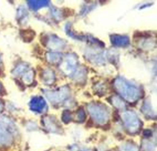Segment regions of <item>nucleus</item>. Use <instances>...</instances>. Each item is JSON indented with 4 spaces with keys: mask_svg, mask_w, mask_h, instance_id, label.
Returning <instances> with one entry per match:
<instances>
[{
    "mask_svg": "<svg viewBox=\"0 0 157 151\" xmlns=\"http://www.w3.org/2000/svg\"><path fill=\"white\" fill-rule=\"evenodd\" d=\"M90 113L93 119L100 124H105L109 120V113L105 107L100 104H92L89 107Z\"/></svg>",
    "mask_w": 157,
    "mask_h": 151,
    "instance_id": "f257e3e1",
    "label": "nucleus"
},
{
    "mask_svg": "<svg viewBox=\"0 0 157 151\" xmlns=\"http://www.w3.org/2000/svg\"><path fill=\"white\" fill-rule=\"evenodd\" d=\"M118 90L127 100L134 102L139 97V93L136 87L133 86H128L127 82L122 81L121 85H118Z\"/></svg>",
    "mask_w": 157,
    "mask_h": 151,
    "instance_id": "f03ea898",
    "label": "nucleus"
},
{
    "mask_svg": "<svg viewBox=\"0 0 157 151\" xmlns=\"http://www.w3.org/2000/svg\"><path fill=\"white\" fill-rule=\"evenodd\" d=\"M123 120L128 130L130 132H136L140 127V121L136 117V115L133 113H124Z\"/></svg>",
    "mask_w": 157,
    "mask_h": 151,
    "instance_id": "7ed1b4c3",
    "label": "nucleus"
},
{
    "mask_svg": "<svg viewBox=\"0 0 157 151\" xmlns=\"http://www.w3.org/2000/svg\"><path fill=\"white\" fill-rule=\"evenodd\" d=\"M30 107L35 113H42V112H44L46 110L47 104H46L45 100L42 97L36 96V97H33L31 100V102H30Z\"/></svg>",
    "mask_w": 157,
    "mask_h": 151,
    "instance_id": "20e7f679",
    "label": "nucleus"
},
{
    "mask_svg": "<svg viewBox=\"0 0 157 151\" xmlns=\"http://www.w3.org/2000/svg\"><path fill=\"white\" fill-rule=\"evenodd\" d=\"M11 141H12V138H11L9 132L7 131V130L2 126H0V145L6 146V145L10 144Z\"/></svg>",
    "mask_w": 157,
    "mask_h": 151,
    "instance_id": "39448f33",
    "label": "nucleus"
},
{
    "mask_svg": "<svg viewBox=\"0 0 157 151\" xmlns=\"http://www.w3.org/2000/svg\"><path fill=\"white\" fill-rule=\"evenodd\" d=\"M43 123L45 128L49 131H57V128H59L57 122H55V119L52 117H44V119L42 120V124Z\"/></svg>",
    "mask_w": 157,
    "mask_h": 151,
    "instance_id": "423d86ee",
    "label": "nucleus"
},
{
    "mask_svg": "<svg viewBox=\"0 0 157 151\" xmlns=\"http://www.w3.org/2000/svg\"><path fill=\"white\" fill-rule=\"evenodd\" d=\"M66 94L65 92H51L49 94H47V96L51 102H60L62 99H64L66 97Z\"/></svg>",
    "mask_w": 157,
    "mask_h": 151,
    "instance_id": "0eeeda50",
    "label": "nucleus"
},
{
    "mask_svg": "<svg viewBox=\"0 0 157 151\" xmlns=\"http://www.w3.org/2000/svg\"><path fill=\"white\" fill-rule=\"evenodd\" d=\"M114 42L118 45H126L128 43V38L116 36V37H114Z\"/></svg>",
    "mask_w": 157,
    "mask_h": 151,
    "instance_id": "6e6552de",
    "label": "nucleus"
},
{
    "mask_svg": "<svg viewBox=\"0 0 157 151\" xmlns=\"http://www.w3.org/2000/svg\"><path fill=\"white\" fill-rule=\"evenodd\" d=\"M77 114H78V116H77L78 121H79V122H83L85 118V113H84V111H83V110L78 111V113H77Z\"/></svg>",
    "mask_w": 157,
    "mask_h": 151,
    "instance_id": "1a4fd4ad",
    "label": "nucleus"
},
{
    "mask_svg": "<svg viewBox=\"0 0 157 151\" xmlns=\"http://www.w3.org/2000/svg\"><path fill=\"white\" fill-rule=\"evenodd\" d=\"M1 109H2V104L0 103V111H1Z\"/></svg>",
    "mask_w": 157,
    "mask_h": 151,
    "instance_id": "9d476101",
    "label": "nucleus"
}]
</instances>
